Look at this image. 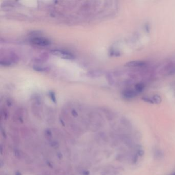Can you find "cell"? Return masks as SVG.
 <instances>
[{"instance_id": "6da1fadb", "label": "cell", "mask_w": 175, "mask_h": 175, "mask_svg": "<svg viewBox=\"0 0 175 175\" xmlns=\"http://www.w3.org/2000/svg\"><path fill=\"white\" fill-rule=\"evenodd\" d=\"M31 42L36 45L45 46L50 44V42L47 39L44 38H33L31 40Z\"/></svg>"}, {"instance_id": "7a4b0ae2", "label": "cell", "mask_w": 175, "mask_h": 175, "mask_svg": "<svg viewBox=\"0 0 175 175\" xmlns=\"http://www.w3.org/2000/svg\"><path fill=\"white\" fill-rule=\"evenodd\" d=\"M146 62L141 60H134L129 61L125 64V66L128 67H143L146 66Z\"/></svg>"}, {"instance_id": "3957f363", "label": "cell", "mask_w": 175, "mask_h": 175, "mask_svg": "<svg viewBox=\"0 0 175 175\" xmlns=\"http://www.w3.org/2000/svg\"><path fill=\"white\" fill-rule=\"evenodd\" d=\"M138 93L134 89H127L123 92L122 95L124 98L127 99H133L138 96Z\"/></svg>"}, {"instance_id": "277c9868", "label": "cell", "mask_w": 175, "mask_h": 175, "mask_svg": "<svg viewBox=\"0 0 175 175\" xmlns=\"http://www.w3.org/2000/svg\"><path fill=\"white\" fill-rule=\"evenodd\" d=\"M164 74L167 76L175 74V62H170L166 65L164 69Z\"/></svg>"}, {"instance_id": "5b68a950", "label": "cell", "mask_w": 175, "mask_h": 175, "mask_svg": "<svg viewBox=\"0 0 175 175\" xmlns=\"http://www.w3.org/2000/svg\"><path fill=\"white\" fill-rule=\"evenodd\" d=\"M145 88V85L143 83H139L135 85L134 90L137 91L138 94L142 92Z\"/></svg>"}, {"instance_id": "8992f818", "label": "cell", "mask_w": 175, "mask_h": 175, "mask_svg": "<svg viewBox=\"0 0 175 175\" xmlns=\"http://www.w3.org/2000/svg\"><path fill=\"white\" fill-rule=\"evenodd\" d=\"M154 104H160L162 101L161 97L158 94H155L152 97Z\"/></svg>"}, {"instance_id": "52a82bcc", "label": "cell", "mask_w": 175, "mask_h": 175, "mask_svg": "<svg viewBox=\"0 0 175 175\" xmlns=\"http://www.w3.org/2000/svg\"><path fill=\"white\" fill-rule=\"evenodd\" d=\"M142 100H143L145 102H147V103H151V104H154L152 99V97L143 96V97L142 98Z\"/></svg>"}, {"instance_id": "ba28073f", "label": "cell", "mask_w": 175, "mask_h": 175, "mask_svg": "<svg viewBox=\"0 0 175 175\" xmlns=\"http://www.w3.org/2000/svg\"><path fill=\"white\" fill-rule=\"evenodd\" d=\"M46 134L47 135V136L48 137V138H51L52 136V133H51V132L49 130H46Z\"/></svg>"}, {"instance_id": "9c48e42d", "label": "cell", "mask_w": 175, "mask_h": 175, "mask_svg": "<svg viewBox=\"0 0 175 175\" xmlns=\"http://www.w3.org/2000/svg\"><path fill=\"white\" fill-rule=\"evenodd\" d=\"M175 175V173H174V174H172V175Z\"/></svg>"}]
</instances>
